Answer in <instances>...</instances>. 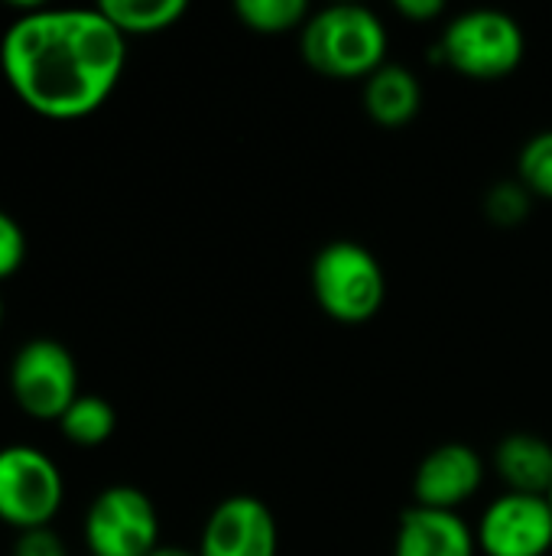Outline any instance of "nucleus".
<instances>
[{
    "mask_svg": "<svg viewBox=\"0 0 552 556\" xmlns=\"http://www.w3.org/2000/svg\"><path fill=\"white\" fill-rule=\"evenodd\" d=\"M234 16L260 36H283L303 29L312 16L306 0H238Z\"/></svg>",
    "mask_w": 552,
    "mask_h": 556,
    "instance_id": "obj_16",
    "label": "nucleus"
},
{
    "mask_svg": "<svg viewBox=\"0 0 552 556\" xmlns=\"http://www.w3.org/2000/svg\"><path fill=\"white\" fill-rule=\"evenodd\" d=\"M127 39L98 7H39L20 13L0 39L10 91L39 117L81 121L120 85Z\"/></svg>",
    "mask_w": 552,
    "mask_h": 556,
    "instance_id": "obj_1",
    "label": "nucleus"
},
{
    "mask_svg": "<svg viewBox=\"0 0 552 556\" xmlns=\"http://www.w3.org/2000/svg\"><path fill=\"white\" fill-rule=\"evenodd\" d=\"M547 498H550V505H552V489H550V495H547Z\"/></svg>",
    "mask_w": 552,
    "mask_h": 556,
    "instance_id": "obj_24",
    "label": "nucleus"
},
{
    "mask_svg": "<svg viewBox=\"0 0 552 556\" xmlns=\"http://www.w3.org/2000/svg\"><path fill=\"white\" fill-rule=\"evenodd\" d=\"M517 179L534 199L552 202V130L534 134L517 156Z\"/></svg>",
    "mask_w": 552,
    "mask_h": 556,
    "instance_id": "obj_17",
    "label": "nucleus"
},
{
    "mask_svg": "<svg viewBox=\"0 0 552 556\" xmlns=\"http://www.w3.org/2000/svg\"><path fill=\"white\" fill-rule=\"evenodd\" d=\"M277 518L254 495H228L218 502L198 538V556H277Z\"/></svg>",
    "mask_w": 552,
    "mask_h": 556,
    "instance_id": "obj_9",
    "label": "nucleus"
},
{
    "mask_svg": "<svg viewBox=\"0 0 552 556\" xmlns=\"http://www.w3.org/2000/svg\"><path fill=\"white\" fill-rule=\"evenodd\" d=\"M0 323H3V300H0Z\"/></svg>",
    "mask_w": 552,
    "mask_h": 556,
    "instance_id": "obj_23",
    "label": "nucleus"
},
{
    "mask_svg": "<svg viewBox=\"0 0 552 556\" xmlns=\"http://www.w3.org/2000/svg\"><path fill=\"white\" fill-rule=\"evenodd\" d=\"M485 485V459L468 443H439L413 472V502L433 511H459Z\"/></svg>",
    "mask_w": 552,
    "mask_h": 556,
    "instance_id": "obj_10",
    "label": "nucleus"
},
{
    "mask_svg": "<svg viewBox=\"0 0 552 556\" xmlns=\"http://www.w3.org/2000/svg\"><path fill=\"white\" fill-rule=\"evenodd\" d=\"M319 309L342 326L371 323L387 300V277L374 251L358 241H332L312 257L309 270Z\"/></svg>",
    "mask_w": 552,
    "mask_h": 556,
    "instance_id": "obj_3",
    "label": "nucleus"
},
{
    "mask_svg": "<svg viewBox=\"0 0 552 556\" xmlns=\"http://www.w3.org/2000/svg\"><path fill=\"white\" fill-rule=\"evenodd\" d=\"M364 111L374 124L397 130L407 127L423 108V85L413 68L400 62H384L374 75L364 78Z\"/></svg>",
    "mask_w": 552,
    "mask_h": 556,
    "instance_id": "obj_12",
    "label": "nucleus"
},
{
    "mask_svg": "<svg viewBox=\"0 0 552 556\" xmlns=\"http://www.w3.org/2000/svg\"><path fill=\"white\" fill-rule=\"evenodd\" d=\"M98 10L117 26V33L127 36H156L172 29L185 13V0H104Z\"/></svg>",
    "mask_w": 552,
    "mask_h": 556,
    "instance_id": "obj_14",
    "label": "nucleus"
},
{
    "mask_svg": "<svg viewBox=\"0 0 552 556\" xmlns=\"http://www.w3.org/2000/svg\"><path fill=\"white\" fill-rule=\"evenodd\" d=\"M7 384L26 417L59 424L78 397V365L62 342L39 336L16 349Z\"/></svg>",
    "mask_w": 552,
    "mask_h": 556,
    "instance_id": "obj_6",
    "label": "nucleus"
},
{
    "mask_svg": "<svg viewBox=\"0 0 552 556\" xmlns=\"http://www.w3.org/2000/svg\"><path fill=\"white\" fill-rule=\"evenodd\" d=\"M299 52L322 78H368L387 62V26L358 3L322 7L299 29Z\"/></svg>",
    "mask_w": 552,
    "mask_h": 556,
    "instance_id": "obj_2",
    "label": "nucleus"
},
{
    "mask_svg": "<svg viewBox=\"0 0 552 556\" xmlns=\"http://www.w3.org/2000/svg\"><path fill=\"white\" fill-rule=\"evenodd\" d=\"M59 430H62V437L72 446H78V450H98V446H104L114 437L117 414H114V407L104 397H98V394H78L75 404L62 414Z\"/></svg>",
    "mask_w": 552,
    "mask_h": 556,
    "instance_id": "obj_15",
    "label": "nucleus"
},
{
    "mask_svg": "<svg viewBox=\"0 0 552 556\" xmlns=\"http://www.w3.org/2000/svg\"><path fill=\"white\" fill-rule=\"evenodd\" d=\"M436 52L452 72L472 81H501L521 68L527 39L511 13L478 7L449 20Z\"/></svg>",
    "mask_w": 552,
    "mask_h": 556,
    "instance_id": "obj_4",
    "label": "nucleus"
},
{
    "mask_svg": "<svg viewBox=\"0 0 552 556\" xmlns=\"http://www.w3.org/2000/svg\"><path fill=\"white\" fill-rule=\"evenodd\" d=\"M495 472L508 492L547 498L552 489V443L537 433H508L495 450Z\"/></svg>",
    "mask_w": 552,
    "mask_h": 556,
    "instance_id": "obj_13",
    "label": "nucleus"
},
{
    "mask_svg": "<svg viewBox=\"0 0 552 556\" xmlns=\"http://www.w3.org/2000/svg\"><path fill=\"white\" fill-rule=\"evenodd\" d=\"M482 556H547L552 551V505L540 495H498L475 525Z\"/></svg>",
    "mask_w": 552,
    "mask_h": 556,
    "instance_id": "obj_8",
    "label": "nucleus"
},
{
    "mask_svg": "<svg viewBox=\"0 0 552 556\" xmlns=\"http://www.w3.org/2000/svg\"><path fill=\"white\" fill-rule=\"evenodd\" d=\"M394 556H478L475 531L459 511L407 508L397 521Z\"/></svg>",
    "mask_w": 552,
    "mask_h": 556,
    "instance_id": "obj_11",
    "label": "nucleus"
},
{
    "mask_svg": "<svg viewBox=\"0 0 552 556\" xmlns=\"http://www.w3.org/2000/svg\"><path fill=\"white\" fill-rule=\"evenodd\" d=\"M13 556H68V551L52 528H39V531H23L16 538Z\"/></svg>",
    "mask_w": 552,
    "mask_h": 556,
    "instance_id": "obj_20",
    "label": "nucleus"
},
{
    "mask_svg": "<svg viewBox=\"0 0 552 556\" xmlns=\"http://www.w3.org/2000/svg\"><path fill=\"white\" fill-rule=\"evenodd\" d=\"M150 556H198V551H185L179 544H159Z\"/></svg>",
    "mask_w": 552,
    "mask_h": 556,
    "instance_id": "obj_22",
    "label": "nucleus"
},
{
    "mask_svg": "<svg viewBox=\"0 0 552 556\" xmlns=\"http://www.w3.org/2000/svg\"><path fill=\"white\" fill-rule=\"evenodd\" d=\"M394 10L410 23H433L446 13V3L442 0H397Z\"/></svg>",
    "mask_w": 552,
    "mask_h": 556,
    "instance_id": "obj_21",
    "label": "nucleus"
},
{
    "mask_svg": "<svg viewBox=\"0 0 552 556\" xmlns=\"http://www.w3.org/2000/svg\"><path fill=\"white\" fill-rule=\"evenodd\" d=\"M530 205H534V195L524 189L521 179H504V182L491 186L485 195V215H488V222H495L501 228L521 225L530 215Z\"/></svg>",
    "mask_w": 552,
    "mask_h": 556,
    "instance_id": "obj_18",
    "label": "nucleus"
},
{
    "mask_svg": "<svg viewBox=\"0 0 552 556\" xmlns=\"http://www.w3.org/2000/svg\"><path fill=\"white\" fill-rule=\"evenodd\" d=\"M26 261V235L20 222L0 208V280L13 277Z\"/></svg>",
    "mask_w": 552,
    "mask_h": 556,
    "instance_id": "obj_19",
    "label": "nucleus"
},
{
    "mask_svg": "<svg viewBox=\"0 0 552 556\" xmlns=\"http://www.w3.org/2000/svg\"><path fill=\"white\" fill-rule=\"evenodd\" d=\"M88 556H150L159 547V515L137 485H107L85 511Z\"/></svg>",
    "mask_w": 552,
    "mask_h": 556,
    "instance_id": "obj_7",
    "label": "nucleus"
},
{
    "mask_svg": "<svg viewBox=\"0 0 552 556\" xmlns=\"http://www.w3.org/2000/svg\"><path fill=\"white\" fill-rule=\"evenodd\" d=\"M65 498L59 466L36 446L13 443L0 450V521L13 531L49 528Z\"/></svg>",
    "mask_w": 552,
    "mask_h": 556,
    "instance_id": "obj_5",
    "label": "nucleus"
}]
</instances>
